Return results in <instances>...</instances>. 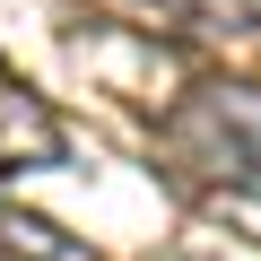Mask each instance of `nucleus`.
I'll return each instance as SVG.
<instances>
[{
  "mask_svg": "<svg viewBox=\"0 0 261 261\" xmlns=\"http://www.w3.org/2000/svg\"><path fill=\"white\" fill-rule=\"evenodd\" d=\"M157 148L183 183L261 209V79H200L157 113Z\"/></svg>",
  "mask_w": 261,
  "mask_h": 261,
  "instance_id": "f257e3e1",
  "label": "nucleus"
},
{
  "mask_svg": "<svg viewBox=\"0 0 261 261\" xmlns=\"http://www.w3.org/2000/svg\"><path fill=\"white\" fill-rule=\"evenodd\" d=\"M61 157H70V130L53 122V105H44L27 79L0 70V183L44 174V166H61Z\"/></svg>",
  "mask_w": 261,
  "mask_h": 261,
  "instance_id": "f03ea898",
  "label": "nucleus"
},
{
  "mask_svg": "<svg viewBox=\"0 0 261 261\" xmlns=\"http://www.w3.org/2000/svg\"><path fill=\"white\" fill-rule=\"evenodd\" d=\"M122 9L148 18L174 44H244L252 18H261V0H122Z\"/></svg>",
  "mask_w": 261,
  "mask_h": 261,
  "instance_id": "7ed1b4c3",
  "label": "nucleus"
},
{
  "mask_svg": "<svg viewBox=\"0 0 261 261\" xmlns=\"http://www.w3.org/2000/svg\"><path fill=\"white\" fill-rule=\"evenodd\" d=\"M0 252H18V261H96V252L61 244V226H44L27 209H0Z\"/></svg>",
  "mask_w": 261,
  "mask_h": 261,
  "instance_id": "20e7f679",
  "label": "nucleus"
}]
</instances>
